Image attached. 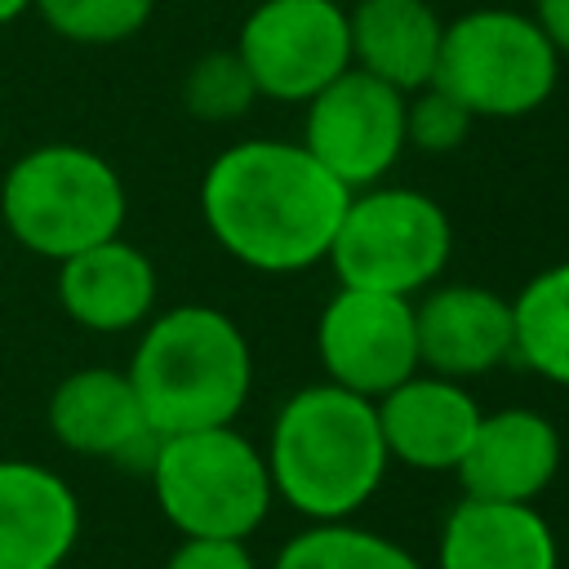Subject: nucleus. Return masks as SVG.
Here are the masks:
<instances>
[{
	"label": "nucleus",
	"mask_w": 569,
	"mask_h": 569,
	"mask_svg": "<svg viewBox=\"0 0 569 569\" xmlns=\"http://www.w3.org/2000/svg\"><path fill=\"white\" fill-rule=\"evenodd\" d=\"M511 360L569 391V262L542 267L511 298Z\"/></svg>",
	"instance_id": "6ab92c4d"
},
{
	"label": "nucleus",
	"mask_w": 569,
	"mask_h": 569,
	"mask_svg": "<svg viewBox=\"0 0 569 569\" xmlns=\"http://www.w3.org/2000/svg\"><path fill=\"white\" fill-rule=\"evenodd\" d=\"M129 191L116 164L80 142H40L0 178V222L36 258L62 262L124 231Z\"/></svg>",
	"instance_id": "20e7f679"
},
{
	"label": "nucleus",
	"mask_w": 569,
	"mask_h": 569,
	"mask_svg": "<svg viewBox=\"0 0 569 569\" xmlns=\"http://www.w3.org/2000/svg\"><path fill=\"white\" fill-rule=\"evenodd\" d=\"M413 329L418 365L453 382L480 378L511 360V298L476 280L422 289L413 302Z\"/></svg>",
	"instance_id": "9b49d317"
},
{
	"label": "nucleus",
	"mask_w": 569,
	"mask_h": 569,
	"mask_svg": "<svg viewBox=\"0 0 569 569\" xmlns=\"http://www.w3.org/2000/svg\"><path fill=\"white\" fill-rule=\"evenodd\" d=\"M164 569H258L249 556V542L240 538H182Z\"/></svg>",
	"instance_id": "b1692460"
},
{
	"label": "nucleus",
	"mask_w": 569,
	"mask_h": 569,
	"mask_svg": "<svg viewBox=\"0 0 569 569\" xmlns=\"http://www.w3.org/2000/svg\"><path fill=\"white\" fill-rule=\"evenodd\" d=\"M262 458L276 498L311 525L351 520L391 467L373 400L333 382L298 387L276 409Z\"/></svg>",
	"instance_id": "f03ea898"
},
{
	"label": "nucleus",
	"mask_w": 569,
	"mask_h": 569,
	"mask_svg": "<svg viewBox=\"0 0 569 569\" xmlns=\"http://www.w3.org/2000/svg\"><path fill=\"white\" fill-rule=\"evenodd\" d=\"M347 31L351 67L400 93L431 84L445 22L427 0H356V9H347Z\"/></svg>",
	"instance_id": "a211bd4d"
},
{
	"label": "nucleus",
	"mask_w": 569,
	"mask_h": 569,
	"mask_svg": "<svg viewBox=\"0 0 569 569\" xmlns=\"http://www.w3.org/2000/svg\"><path fill=\"white\" fill-rule=\"evenodd\" d=\"M236 53L271 102H307L351 67L347 9L338 0H262L236 36Z\"/></svg>",
	"instance_id": "6e6552de"
},
{
	"label": "nucleus",
	"mask_w": 569,
	"mask_h": 569,
	"mask_svg": "<svg viewBox=\"0 0 569 569\" xmlns=\"http://www.w3.org/2000/svg\"><path fill=\"white\" fill-rule=\"evenodd\" d=\"M449 253L453 222L440 200L413 187L373 182L351 191L325 262L342 289L413 298L445 276Z\"/></svg>",
	"instance_id": "0eeeda50"
},
{
	"label": "nucleus",
	"mask_w": 569,
	"mask_h": 569,
	"mask_svg": "<svg viewBox=\"0 0 569 569\" xmlns=\"http://www.w3.org/2000/svg\"><path fill=\"white\" fill-rule=\"evenodd\" d=\"M387 458L413 471H453L480 427L476 396L440 373H409L400 387L373 400Z\"/></svg>",
	"instance_id": "4468645a"
},
{
	"label": "nucleus",
	"mask_w": 569,
	"mask_h": 569,
	"mask_svg": "<svg viewBox=\"0 0 569 569\" xmlns=\"http://www.w3.org/2000/svg\"><path fill=\"white\" fill-rule=\"evenodd\" d=\"M49 431L67 453L147 467L160 436L151 431L124 369L89 365L67 373L49 396Z\"/></svg>",
	"instance_id": "f8f14e48"
},
{
	"label": "nucleus",
	"mask_w": 569,
	"mask_h": 569,
	"mask_svg": "<svg viewBox=\"0 0 569 569\" xmlns=\"http://www.w3.org/2000/svg\"><path fill=\"white\" fill-rule=\"evenodd\" d=\"M302 107L298 142L347 191L382 182L405 156V93L360 67H347Z\"/></svg>",
	"instance_id": "1a4fd4ad"
},
{
	"label": "nucleus",
	"mask_w": 569,
	"mask_h": 569,
	"mask_svg": "<svg viewBox=\"0 0 569 569\" xmlns=\"http://www.w3.org/2000/svg\"><path fill=\"white\" fill-rule=\"evenodd\" d=\"M565 458V440L556 422L538 409L511 405L498 413H480V427L453 467L462 498L485 502H538Z\"/></svg>",
	"instance_id": "ddd939ff"
},
{
	"label": "nucleus",
	"mask_w": 569,
	"mask_h": 569,
	"mask_svg": "<svg viewBox=\"0 0 569 569\" xmlns=\"http://www.w3.org/2000/svg\"><path fill=\"white\" fill-rule=\"evenodd\" d=\"M76 542V489L44 462L0 458V569H62Z\"/></svg>",
	"instance_id": "dca6fc26"
},
{
	"label": "nucleus",
	"mask_w": 569,
	"mask_h": 569,
	"mask_svg": "<svg viewBox=\"0 0 569 569\" xmlns=\"http://www.w3.org/2000/svg\"><path fill=\"white\" fill-rule=\"evenodd\" d=\"M31 4H36V0H0V27H9V22H18L22 13H31Z\"/></svg>",
	"instance_id": "a878e982"
},
{
	"label": "nucleus",
	"mask_w": 569,
	"mask_h": 569,
	"mask_svg": "<svg viewBox=\"0 0 569 569\" xmlns=\"http://www.w3.org/2000/svg\"><path fill=\"white\" fill-rule=\"evenodd\" d=\"M124 373L156 436L231 427L253 391V351L227 311L178 302L142 325Z\"/></svg>",
	"instance_id": "7ed1b4c3"
},
{
	"label": "nucleus",
	"mask_w": 569,
	"mask_h": 569,
	"mask_svg": "<svg viewBox=\"0 0 569 569\" xmlns=\"http://www.w3.org/2000/svg\"><path fill=\"white\" fill-rule=\"evenodd\" d=\"M436 569H560V542L533 502L458 498L436 538Z\"/></svg>",
	"instance_id": "f3484780"
},
{
	"label": "nucleus",
	"mask_w": 569,
	"mask_h": 569,
	"mask_svg": "<svg viewBox=\"0 0 569 569\" xmlns=\"http://www.w3.org/2000/svg\"><path fill=\"white\" fill-rule=\"evenodd\" d=\"M271 569H422V565L409 547H400L378 529L351 520H316L276 551Z\"/></svg>",
	"instance_id": "aec40b11"
},
{
	"label": "nucleus",
	"mask_w": 569,
	"mask_h": 569,
	"mask_svg": "<svg viewBox=\"0 0 569 569\" xmlns=\"http://www.w3.org/2000/svg\"><path fill=\"white\" fill-rule=\"evenodd\" d=\"M147 476L160 516L182 538L249 542L276 502L267 458L244 431H236V422L160 436Z\"/></svg>",
	"instance_id": "39448f33"
},
{
	"label": "nucleus",
	"mask_w": 569,
	"mask_h": 569,
	"mask_svg": "<svg viewBox=\"0 0 569 569\" xmlns=\"http://www.w3.org/2000/svg\"><path fill=\"white\" fill-rule=\"evenodd\" d=\"M347 200L351 191L302 142L284 138L231 142L200 178V218L213 244L262 276L325 262Z\"/></svg>",
	"instance_id": "f257e3e1"
},
{
	"label": "nucleus",
	"mask_w": 569,
	"mask_h": 569,
	"mask_svg": "<svg viewBox=\"0 0 569 569\" xmlns=\"http://www.w3.org/2000/svg\"><path fill=\"white\" fill-rule=\"evenodd\" d=\"M31 13L67 44L107 49L133 40L151 22L156 0H36Z\"/></svg>",
	"instance_id": "412c9836"
},
{
	"label": "nucleus",
	"mask_w": 569,
	"mask_h": 569,
	"mask_svg": "<svg viewBox=\"0 0 569 569\" xmlns=\"http://www.w3.org/2000/svg\"><path fill=\"white\" fill-rule=\"evenodd\" d=\"M533 22L560 58H569V0H533Z\"/></svg>",
	"instance_id": "393cba45"
},
{
	"label": "nucleus",
	"mask_w": 569,
	"mask_h": 569,
	"mask_svg": "<svg viewBox=\"0 0 569 569\" xmlns=\"http://www.w3.org/2000/svg\"><path fill=\"white\" fill-rule=\"evenodd\" d=\"M560 80V53L520 9H467L462 18L445 22L436 76L431 84L445 89L471 120H520L547 107Z\"/></svg>",
	"instance_id": "423d86ee"
},
{
	"label": "nucleus",
	"mask_w": 569,
	"mask_h": 569,
	"mask_svg": "<svg viewBox=\"0 0 569 569\" xmlns=\"http://www.w3.org/2000/svg\"><path fill=\"white\" fill-rule=\"evenodd\" d=\"M258 102V89L236 49L200 53L182 76V107L204 124H231Z\"/></svg>",
	"instance_id": "4be33fe9"
},
{
	"label": "nucleus",
	"mask_w": 569,
	"mask_h": 569,
	"mask_svg": "<svg viewBox=\"0 0 569 569\" xmlns=\"http://www.w3.org/2000/svg\"><path fill=\"white\" fill-rule=\"evenodd\" d=\"M53 289L71 325L89 333H129L156 316L160 276L138 244H129L124 236H111L93 249L62 258Z\"/></svg>",
	"instance_id": "2eb2a0df"
},
{
	"label": "nucleus",
	"mask_w": 569,
	"mask_h": 569,
	"mask_svg": "<svg viewBox=\"0 0 569 569\" xmlns=\"http://www.w3.org/2000/svg\"><path fill=\"white\" fill-rule=\"evenodd\" d=\"M316 356L325 365V382L356 391L365 400L387 396L422 369L413 298L338 284V293L325 302L316 320Z\"/></svg>",
	"instance_id": "9d476101"
},
{
	"label": "nucleus",
	"mask_w": 569,
	"mask_h": 569,
	"mask_svg": "<svg viewBox=\"0 0 569 569\" xmlns=\"http://www.w3.org/2000/svg\"><path fill=\"white\" fill-rule=\"evenodd\" d=\"M471 133V116L436 84H422L405 93V147H418L427 156L458 151Z\"/></svg>",
	"instance_id": "5701e85b"
}]
</instances>
